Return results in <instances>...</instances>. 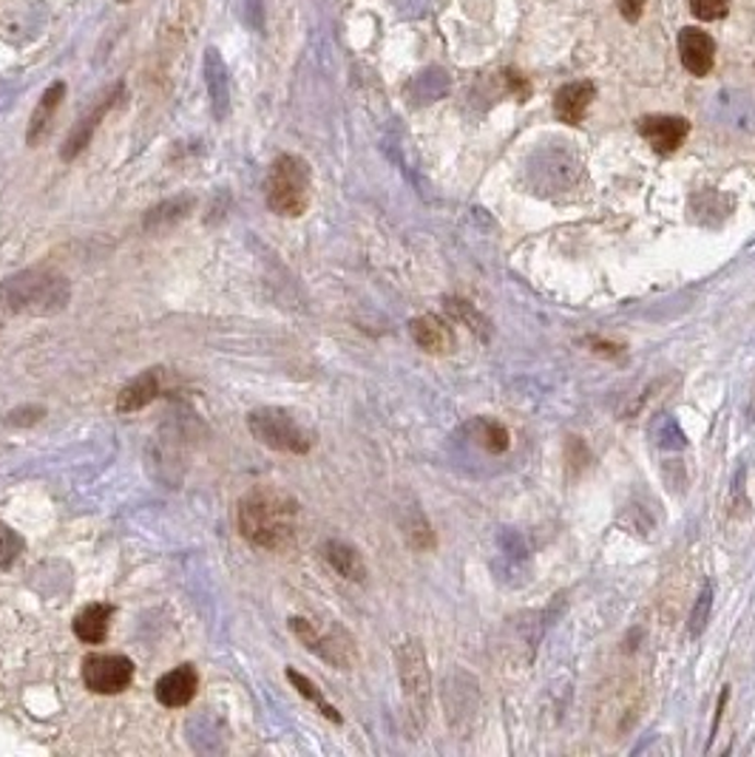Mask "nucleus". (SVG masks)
<instances>
[{
    "label": "nucleus",
    "instance_id": "obj_22",
    "mask_svg": "<svg viewBox=\"0 0 755 757\" xmlns=\"http://www.w3.org/2000/svg\"><path fill=\"white\" fill-rule=\"evenodd\" d=\"M404 534H406V539H409V545H413L415 550H432L434 548L432 525H429L427 516L420 514L418 508H413V514H409V520L404 522Z\"/></svg>",
    "mask_w": 755,
    "mask_h": 757
},
{
    "label": "nucleus",
    "instance_id": "obj_19",
    "mask_svg": "<svg viewBox=\"0 0 755 757\" xmlns=\"http://www.w3.org/2000/svg\"><path fill=\"white\" fill-rule=\"evenodd\" d=\"M324 559L329 562V568L336 570L338 577L350 579V582H364L367 579V564L364 556L358 554L350 543H341V539H329L324 545Z\"/></svg>",
    "mask_w": 755,
    "mask_h": 757
},
{
    "label": "nucleus",
    "instance_id": "obj_6",
    "mask_svg": "<svg viewBox=\"0 0 755 757\" xmlns=\"http://www.w3.org/2000/svg\"><path fill=\"white\" fill-rule=\"evenodd\" d=\"M290 630H293L295 639L307 647L310 653H315L322 661H327L329 667L336 669H352L358 661L356 641H352L350 632H344L341 627H318L315 621L301 619L293 616L290 619Z\"/></svg>",
    "mask_w": 755,
    "mask_h": 757
},
{
    "label": "nucleus",
    "instance_id": "obj_18",
    "mask_svg": "<svg viewBox=\"0 0 755 757\" xmlns=\"http://www.w3.org/2000/svg\"><path fill=\"white\" fill-rule=\"evenodd\" d=\"M63 97H66V83H51L49 89L43 91L40 103L35 105V114H32V119H28V131H26L28 145H37V142L49 133L51 119H55Z\"/></svg>",
    "mask_w": 755,
    "mask_h": 757
},
{
    "label": "nucleus",
    "instance_id": "obj_4",
    "mask_svg": "<svg viewBox=\"0 0 755 757\" xmlns=\"http://www.w3.org/2000/svg\"><path fill=\"white\" fill-rule=\"evenodd\" d=\"M247 429L262 445L281 454H307L313 449V434L293 417V411L279 406H262L247 415Z\"/></svg>",
    "mask_w": 755,
    "mask_h": 757
},
{
    "label": "nucleus",
    "instance_id": "obj_8",
    "mask_svg": "<svg viewBox=\"0 0 755 757\" xmlns=\"http://www.w3.org/2000/svg\"><path fill=\"white\" fill-rule=\"evenodd\" d=\"M123 89L126 85L123 83H114V89H108L103 94V97L97 100V105H94L92 112L85 114V117H80V123L74 128H71V133L66 137L63 148H60V160L63 162H74L80 156V153L89 148V142L94 139V133H97L100 123H103L108 114L114 112V105L119 103V97H123Z\"/></svg>",
    "mask_w": 755,
    "mask_h": 757
},
{
    "label": "nucleus",
    "instance_id": "obj_14",
    "mask_svg": "<svg viewBox=\"0 0 755 757\" xmlns=\"http://www.w3.org/2000/svg\"><path fill=\"white\" fill-rule=\"evenodd\" d=\"M596 97V85L588 83V80H577V83H566L557 97H554V112L557 117L566 123V126H580L585 119V112L591 108Z\"/></svg>",
    "mask_w": 755,
    "mask_h": 757
},
{
    "label": "nucleus",
    "instance_id": "obj_2",
    "mask_svg": "<svg viewBox=\"0 0 755 757\" xmlns=\"http://www.w3.org/2000/svg\"><path fill=\"white\" fill-rule=\"evenodd\" d=\"M71 287L69 278L51 267H28L12 272L0 284V304L14 315H57L69 306Z\"/></svg>",
    "mask_w": 755,
    "mask_h": 757
},
{
    "label": "nucleus",
    "instance_id": "obj_10",
    "mask_svg": "<svg viewBox=\"0 0 755 757\" xmlns=\"http://www.w3.org/2000/svg\"><path fill=\"white\" fill-rule=\"evenodd\" d=\"M678 57L693 77H707L716 63L713 37L699 26H685L678 32Z\"/></svg>",
    "mask_w": 755,
    "mask_h": 757
},
{
    "label": "nucleus",
    "instance_id": "obj_28",
    "mask_svg": "<svg viewBox=\"0 0 755 757\" xmlns=\"http://www.w3.org/2000/svg\"><path fill=\"white\" fill-rule=\"evenodd\" d=\"M644 3H648V0H616V9H619V14H623L628 23H639V18H642L644 12Z\"/></svg>",
    "mask_w": 755,
    "mask_h": 757
},
{
    "label": "nucleus",
    "instance_id": "obj_15",
    "mask_svg": "<svg viewBox=\"0 0 755 757\" xmlns=\"http://www.w3.org/2000/svg\"><path fill=\"white\" fill-rule=\"evenodd\" d=\"M409 333H413L415 343L429 354H446L455 349V333L438 315H420V318H415L409 324Z\"/></svg>",
    "mask_w": 755,
    "mask_h": 757
},
{
    "label": "nucleus",
    "instance_id": "obj_23",
    "mask_svg": "<svg viewBox=\"0 0 755 757\" xmlns=\"http://www.w3.org/2000/svg\"><path fill=\"white\" fill-rule=\"evenodd\" d=\"M477 443L489 454H503L509 449V431L506 426L495 423V420H477Z\"/></svg>",
    "mask_w": 755,
    "mask_h": 757
},
{
    "label": "nucleus",
    "instance_id": "obj_25",
    "mask_svg": "<svg viewBox=\"0 0 755 757\" xmlns=\"http://www.w3.org/2000/svg\"><path fill=\"white\" fill-rule=\"evenodd\" d=\"M710 613H713V584H705L699 598H696V605H693L690 625H687L693 639H699L701 632H705V627L710 625Z\"/></svg>",
    "mask_w": 755,
    "mask_h": 757
},
{
    "label": "nucleus",
    "instance_id": "obj_12",
    "mask_svg": "<svg viewBox=\"0 0 755 757\" xmlns=\"http://www.w3.org/2000/svg\"><path fill=\"white\" fill-rule=\"evenodd\" d=\"M196 689H199V673H196V667L194 664H179V667L165 673L156 682L154 695L162 707L179 709L194 701Z\"/></svg>",
    "mask_w": 755,
    "mask_h": 757
},
{
    "label": "nucleus",
    "instance_id": "obj_29",
    "mask_svg": "<svg viewBox=\"0 0 755 757\" xmlns=\"http://www.w3.org/2000/svg\"><path fill=\"white\" fill-rule=\"evenodd\" d=\"M588 347H594V352L600 354H611V358H616L619 349H623V347H616V343H605L602 338H588Z\"/></svg>",
    "mask_w": 755,
    "mask_h": 757
},
{
    "label": "nucleus",
    "instance_id": "obj_21",
    "mask_svg": "<svg viewBox=\"0 0 755 757\" xmlns=\"http://www.w3.org/2000/svg\"><path fill=\"white\" fill-rule=\"evenodd\" d=\"M446 313L452 315L455 321H461L463 327H469L472 333L480 335V338H489L491 335V324L489 318L483 313H477L475 304H469V301L463 299H446Z\"/></svg>",
    "mask_w": 755,
    "mask_h": 757
},
{
    "label": "nucleus",
    "instance_id": "obj_26",
    "mask_svg": "<svg viewBox=\"0 0 755 757\" xmlns=\"http://www.w3.org/2000/svg\"><path fill=\"white\" fill-rule=\"evenodd\" d=\"M730 3L733 0H687L693 18H699V21H721V18H728Z\"/></svg>",
    "mask_w": 755,
    "mask_h": 757
},
{
    "label": "nucleus",
    "instance_id": "obj_7",
    "mask_svg": "<svg viewBox=\"0 0 755 757\" xmlns=\"http://www.w3.org/2000/svg\"><path fill=\"white\" fill-rule=\"evenodd\" d=\"M133 682V661L119 653H92L83 659V684L94 695L126 692Z\"/></svg>",
    "mask_w": 755,
    "mask_h": 757
},
{
    "label": "nucleus",
    "instance_id": "obj_27",
    "mask_svg": "<svg viewBox=\"0 0 755 757\" xmlns=\"http://www.w3.org/2000/svg\"><path fill=\"white\" fill-rule=\"evenodd\" d=\"M43 417H46V409H43V406H21V409L9 411V415L3 417V423L21 426V429H26V426L40 423Z\"/></svg>",
    "mask_w": 755,
    "mask_h": 757
},
{
    "label": "nucleus",
    "instance_id": "obj_9",
    "mask_svg": "<svg viewBox=\"0 0 755 757\" xmlns=\"http://www.w3.org/2000/svg\"><path fill=\"white\" fill-rule=\"evenodd\" d=\"M639 133L648 139V145L657 153L667 156L685 145L690 123L685 117H671V114H651V117L639 119Z\"/></svg>",
    "mask_w": 755,
    "mask_h": 757
},
{
    "label": "nucleus",
    "instance_id": "obj_20",
    "mask_svg": "<svg viewBox=\"0 0 755 757\" xmlns=\"http://www.w3.org/2000/svg\"><path fill=\"white\" fill-rule=\"evenodd\" d=\"M284 675H287V682L293 684L295 692H299L301 698H307V701L313 703V707L318 709V712H322L324 718H327V721H333V723H341V721H344L341 712H338V709L333 707V703H329L327 698H324L322 689L315 687V684L310 682L307 675H301L299 669H293V667H287V669H284Z\"/></svg>",
    "mask_w": 755,
    "mask_h": 757
},
{
    "label": "nucleus",
    "instance_id": "obj_1",
    "mask_svg": "<svg viewBox=\"0 0 755 757\" xmlns=\"http://www.w3.org/2000/svg\"><path fill=\"white\" fill-rule=\"evenodd\" d=\"M299 502L279 488L259 486L239 500V534L262 550H284L295 539Z\"/></svg>",
    "mask_w": 755,
    "mask_h": 757
},
{
    "label": "nucleus",
    "instance_id": "obj_24",
    "mask_svg": "<svg viewBox=\"0 0 755 757\" xmlns=\"http://www.w3.org/2000/svg\"><path fill=\"white\" fill-rule=\"evenodd\" d=\"M23 548H26L23 536L18 534L12 525H7V522L0 520V570L12 568V564L21 559Z\"/></svg>",
    "mask_w": 755,
    "mask_h": 757
},
{
    "label": "nucleus",
    "instance_id": "obj_5",
    "mask_svg": "<svg viewBox=\"0 0 755 757\" xmlns=\"http://www.w3.org/2000/svg\"><path fill=\"white\" fill-rule=\"evenodd\" d=\"M395 664H398L400 689H404V701L418 726L427 723L429 703H432V675H429L427 653L418 639H404L395 647Z\"/></svg>",
    "mask_w": 755,
    "mask_h": 757
},
{
    "label": "nucleus",
    "instance_id": "obj_11",
    "mask_svg": "<svg viewBox=\"0 0 755 757\" xmlns=\"http://www.w3.org/2000/svg\"><path fill=\"white\" fill-rule=\"evenodd\" d=\"M202 77L205 89H208L210 112L222 123V119L228 117V112H231V77H228V66H224V57L219 55L217 46H208V49H205Z\"/></svg>",
    "mask_w": 755,
    "mask_h": 757
},
{
    "label": "nucleus",
    "instance_id": "obj_30",
    "mask_svg": "<svg viewBox=\"0 0 755 757\" xmlns=\"http://www.w3.org/2000/svg\"><path fill=\"white\" fill-rule=\"evenodd\" d=\"M119 3H126V0H119Z\"/></svg>",
    "mask_w": 755,
    "mask_h": 757
},
{
    "label": "nucleus",
    "instance_id": "obj_16",
    "mask_svg": "<svg viewBox=\"0 0 755 757\" xmlns=\"http://www.w3.org/2000/svg\"><path fill=\"white\" fill-rule=\"evenodd\" d=\"M194 208H196V199L188 194L165 199V202L154 205V208L148 210L146 219H142V230H146V233H165V230L185 222V219L194 213Z\"/></svg>",
    "mask_w": 755,
    "mask_h": 757
},
{
    "label": "nucleus",
    "instance_id": "obj_17",
    "mask_svg": "<svg viewBox=\"0 0 755 757\" xmlns=\"http://www.w3.org/2000/svg\"><path fill=\"white\" fill-rule=\"evenodd\" d=\"M114 607L103 605V602H94V605L83 607V610L74 616L71 627H74V636H78L83 644H103L108 639V630H112Z\"/></svg>",
    "mask_w": 755,
    "mask_h": 757
},
{
    "label": "nucleus",
    "instance_id": "obj_3",
    "mask_svg": "<svg viewBox=\"0 0 755 757\" xmlns=\"http://www.w3.org/2000/svg\"><path fill=\"white\" fill-rule=\"evenodd\" d=\"M265 199L267 208L284 219H299L307 213L313 199V174L307 162L295 153L276 156L265 182Z\"/></svg>",
    "mask_w": 755,
    "mask_h": 757
},
{
    "label": "nucleus",
    "instance_id": "obj_13",
    "mask_svg": "<svg viewBox=\"0 0 755 757\" xmlns=\"http://www.w3.org/2000/svg\"><path fill=\"white\" fill-rule=\"evenodd\" d=\"M162 392V369H146L140 377H133L126 383L117 395V411L119 415H133V411L146 409L160 397Z\"/></svg>",
    "mask_w": 755,
    "mask_h": 757
}]
</instances>
